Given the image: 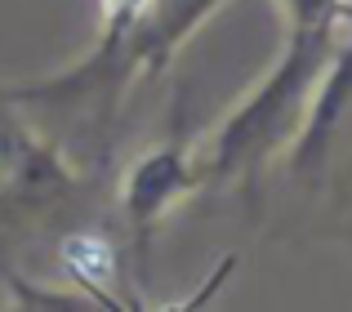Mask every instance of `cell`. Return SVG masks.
<instances>
[{"label": "cell", "mask_w": 352, "mask_h": 312, "mask_svg": "<svg viewBox=\"0 0 352 312\" xmlns=\"http://www.w3.org/2000/svg\"><path fill=\"white\" fill-rule=\"evenodd\" d=\"M206 188V174H201V156H197V139L188 134L183 116H174V130L165 143H152L147 152H138L134 161L120 174V192L116 205L125 219V232L134 254H147L156 227L174 214L188 197Z\"/></svg>", "instance_id": "cell-2"}, {"label": "cell", "mask_w": 352, "mask_h": 312, "mask_svg": "<svg viewBox=\"0 0 352 312\" xmlns=\"http://www.w3.org/2000/svg\"><path fill=\"white\" fill-rule=\"evenodd\" d=\"M152 9V0H98V41H120V36H129L138 23H143V14Z\"/></svg>", "instance_id": "cell-3"}, {"label": "cell", "mask_w": 352, "mask_h": 312, "mask_svg": "<svg viewBox=\"0 0 352 312\" xmlns=\"http://www.w3.org/2000/svg\"><path fill=\"white\" fill-rule=\"evenodd\" d=\"M285 18V45L276 63L232 103L219 125L197 139L206 188H241L258 197L267 170L290 152L312 112L321 80L344 45V0H276Z\"/></svg>", "instance_id": "cell-1"}]
</instances>
